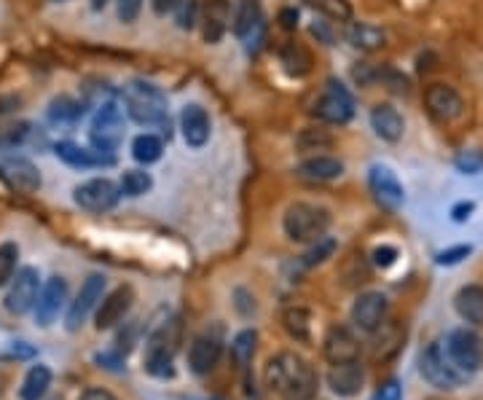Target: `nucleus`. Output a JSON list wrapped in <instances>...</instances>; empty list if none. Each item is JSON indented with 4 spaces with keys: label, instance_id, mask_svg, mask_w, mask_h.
I'll list each match as a JSON object with an SVG mask.
<instances>
[{
    "label": "nucleus",
    "instance_id": "nucleus-48",
    "mask_svg": "<svg viewBox=\"0 0 483 400\" xmlns=\"http://www.w3.org/2000/svg\"><path fill=\"white\" fill-rule=\"evenodd\" d=\"M279 22H282L285 30H296V24H298V11H296V8H282V11H279Z\"/></svg>",
    "mask_w": 483,
    "mask_h": 400
},
{
    "label": "nucleus",
    "instance_id": "nucleus-44",
    "mask_svg": "<svg viewBox=\"0 0 483 400\" xmlns=\"http://www.w3.org/2000/svg\"><path fill=\"white\" fill-rule=\"evenodd\" d=\"M298 146H301V151H320L322 146H330V135H325V129H309V132H304L301 135V140H298Z\"/></svg>",
    "mask_w": 483,
    "mask_h": 400
},
{
    "label": "nucleus",
    "instance_id": "nucleus-11",
    "mask_svg": "<svg viewBox=\"0 0 483 400\" xmlns=\"http://www.w3.org/2000/svg\"><path fill=\"white\" fill-rule=\"evenodd\" d=\"M105 299V277L102 274H89L86 282L80 285L76 301H71L68 315H65V325L68 330H80V325L89 320L91 312H97L99 301Z\"/></svg>",
    "mask_w": 483,
    "mask_h": 400
},
{
    "label": "nucleus",
    "instance_id": "nucleus-20",
    "mask_svg": "<svg viewBox=\"0 0 483 400\" xmlns=\"http://www.w3.org/2000/svg\"><path fill=\"white\" fill-rule=\"evenodd\" d=\"M232 30L240 38L242 43H255L260 38L263 30V8L260 0H237L234 8V19H232Z\"/></svg>",
    "mask_w": 483,
    "mask_h": 400
},
{
    "label": "nucleus",
    "instance_id": "nucleus-26",
    "mask_svg": "<svg viewBox=\"0 0 483 400\" xmlns=\"http://www.w3.org/2000/svg\"><path fill=\"white\" fill-rule=\"evenodd\" d=\"M298 175L309 180H333L344 175V161L336 157H312L298 164Z\"/></svg>",
    "mask_w": 483,
    "mask_h": 400
},
{
    "label": "nucleus",
    "instance_id": "nucleus-22",
    "mask_svg": "<svg viewBox=\"0 0 483 400\" xmlns=\"http://www.w3.org/2000/svg\"><path fill=\"white\" fill-rule=\"evenodd\" d=\"M365 385V371L360 368L357 360L352 363H338L327 371V387L338 395V398H355Z\"/></svg>",
    "mask_w": 483,
    "mask_h": 400
},
{
    "label": "nucleus",
    "instance_id": "nucleus-32",
    "mask_svg": "<svg viewBox=\"0 0 483 400\" xmlns=\"http://www.w3.org/2000/svg\"><path fill=\"white\" fill-rule=\"evenodd\" d=\"M5 169H8L11 180L16 183V188L35 191V188L41 186V177H38V172H35V167H33L30 161H24V159L8 161V164H5Z\"/></svg>",
    "mask_w": 483,
    "mask_h": 400
},
{
    "label": "nucleus",
    "instance_id": "nucleus-36",
    "mask_svg": "<svg viewBox=\"0 0 483 400\" xmlns=\"http://www.w3.org/2000/svg\"><path fill=\"white\" fill-rule=\"evenodd\" d=\"M312 8H317L322 16L330 22H349L352 19V5L349 0H309Z\"/></svg>",
    "mask_w": 483,
    "mask_h": 400
},
{
    "label": "nucleus",
    "instance_id": "nucleus-51",
    "mask_svg": "<svg viewBox=\"0 0 483 400\" xmlns=\"http://www.w3.org/2000/svg\"><path fill=\"white\" fill-rule=\"evenodd\" d=\"M105 5H108V0H91V8H94V11H102Z\"/></svg>",
    "mask_w": 483,
    "mask_h": 400
},
{
    "label": "nucleus",
    "instance_id": "nucleus-43",
    "mask_svg": "<svg viewBox=\"0 0 483 400\" xmlns=\"http://www.w3.org/2000/svg\"><path fill=\"white\" fill-rule=\"evenodd\" d=\"M116 11L124 24H132L143 11V0H116Z\"/></svg>",
    "mask_w": 483,
    "mask_h": 400
},
{
    "label": "nucleus",
    "instance_id": "nucleus-6",
    "mask_svg": "<svg viewBox=\"0 0 483 400\" xmlns=\"http://www.w3.org/2000/svg\"><path fill=\"white\" fill-rule=\"evenodd\" d=\"M443 347H446L451 363H454L465 376H473L476 371H481L483 341L473 333V330H468V328H457V330H451Z\"/></svg>",
    "mask_w": 483,
    "mask_h": 400
},
{
    "label": "nucleus",
    "instance_id": "nucleus-13",
    "mask_svg": "<svg viewBox=\"0 0 483 400\" xmlns=\"http://www.w3.org/2000/svg\"><path fill=\"white\" fill-rule=\"evenodd\" d=\"M424 105H427V113L440 124H451L454 119L462 116V108H465L457 89H451L446 83H432L424 91Z\"/></svg>",
    "mask_w": 483,
    "mask_h": 400
},
{
    "label": "nucleus",
    "instance_id": "nucleus-3",
    "mask_svg": "<svg viewBox=\"0 0 483 400\" xmlns=\"http://www.w3.org/2000/svg\"><path fill=\"white\" fill-rule=\"evenodd\" d=\"M282 229L293 242H312L327 237L330 229V213L322 205H312V202H296L288 207L285 218H282Z\"/></svg>",
    "mask_w": 483,
    "mask_h": 400
},
{
    "label": "nucleus",
    "instance_id": "nucleus-27",
    "mask_svg": "<svg viewBox=\"0 0 483 400\" xmlns=\"http://www.w3.org/2000/svg\"><path fill=\"white\" fill-rule=\"evenodd\" d=\"M52 387V368L49 366H33L19 387V398L22 400H43Z\"/></svg>",
    "mask_w": 483,
    "mask_h": 400
},
{
    "label": "nucleus",
    "instance_id": "nucleus-38",
    "mask_svg": "<svg viewBox=\"0 0 483 400\" xmlns=\"http://www.w3.org/2000/svg\"><path fill=\"white\" fill-rule=\"evenodd\" d=\"M52 121H76L79 116H83V105L80 102H73L71 97H60L52 102V110H49Z\"/></svg>",
    "mask_w": 483,
    "mask_h": 400
},
{
    "label": "nucleus",
    "instance_id": "nucleus-49",
    "mask_svg": "<svg viewBox=\"0 0 483 400\" xmlns=\"http://www.w3.org/2000/svg\"><path fill=\"white\" fill-rule=\"evenodd\" d=\"M80 400H116V395L108 393V390H102V387H89V390L80 395Z\"/></svg>",
    "mask_w": 483,
    "mask_h": 400
},
{
    "label": "nucleus",
    "instance_id": "nucleus-34",
    "mask_svg": "<svg viewBox=\"0 0 483 400\" xmlns=\"http://www.w3.org/2000/svg\"><path fill=\"white\" fill-rule=\"evenodd\" d=\"M255 341H258V333H255V330H242L240 336L234 338V344H232V357H234V363H237L240 371H244V368L250 366V360H252V355H255Z\"/></svg>",
    "mask_w": 483,
    "mask_h": 400
},
{
    "label": "nucleus",
    "instance_id": "nucleus-29",
    "mask_svg": "<svg viewBox=\"0 0 483 400\" xmlns=\"http://www.w3.org/2000/svg\"><path fill=\"white\" fill-rule=\"evenodd\" d=\"M161 154H164V140L159 135H137L132 140V157H135V161L146 164V167L156 164L161 159Z\"/></svg>",
    "mask_w": 483,
    "mask_h": 400
},
{
    "label": "nucleus",
    "instance_id": "nucleus-25",
    "mask_svg": "<svg viewBox=\"0 0 483 400\" xmlns=\"http://www.w3.org/2000/svg\"><path fill=\"white\" fill-rule=\"evenodd\" d=\"M457 315L470 325H483V288L481 285H465L454 296Z\"/></svg>",
    "mask_w": 483,
    "mask_h": 400
},
{
    "label": "nucleus",
    "instance_id": "nucleus-19",
    "mask_svg": "<svg viewBox=\"0 0 483 400\" xmlns=\"http://www.w3.org/2000/svg\"><path fill=\"white\" fill-rule=\"evenodd\" d=\"M384 318H387V296L379 293V290L363 293L352 307V322L365 333L379 330V325L384 322Z\"/></svg>",
    "mask_w": 483,
    "mask_h": 400
},
{
    "label": "nucleus",
    "instance_id": "nucleus-10",
    "mask_svg": "<svg viewBox=\"0 0 483 400\" xmlns=\"http://www.w3.org/2000/svg\"><path fill=\"white\" fill-rule=\"evenodd\" d=\"M38 296H41V274L35 266H24L11 280V288L5 293V310L11 315H27L30 310H35Z\"/></svg>",
    "mask_w": 483,
    "mask_h": 400
},
{
    "label": "nucleus",
    "instance_id": "nucleus-7",
    "mask_svg": "<svg viewBox=\"0 0 483 400\" xmlns=\"http://www.w3.org/2000/svg\"><path fill=\"white\" fill-rule=\"evenodd\" d=\"M124 196L121 186L113 183L110 177H91V180H83L80 186H76L73 191V199L80 210L86 213H108L118 205V199Z\"/></svg>",
    "mask_w": 483,
    "mask_h": 400
},
{
    "label": "nucleus",
    "instance_id": "nucleus-41",
    "mask_svg": "<svg viewBox=\"0 0 483 400\" xmlns=\"http://www.w3.org/2000/svg\"><path fill=\"white\" fill-rule=\"evenodd\" d=\"M454 164H457L459 172H465V175H476V172H481L483 169V154H478V151H465V154L457 157Z\"/></svg>",
    "mask_w": 483,
    "mask_h": 400
},
{
    "label": "nucleus",
    "instance_id": "nucleus-31",
    "mask_svg": "<svg viewBox=\"0 0 483 400\" xmlns=\"http://www.w3.org/2000/svg\"><path fill=\"white\" fill-rule=\"evenodd\" d=\"M118 186H121V191H124V196H143V194H148L151 188H154V177L146 172V169H127L124 175H121V180H118Z\"/></svg>",
    "mask_w": 483,
    "mask_h": 400
},
{
    "label": "nucleus",
    "instance_id": "nucleus-2",
    "mask_svg": "<svg viewBox=\"0 0 483 400\" xmlns=\"http://www.w3.org/2000/svg\"><path fill=\"white\" fill-rule=\"evenodd\" d=\"M124 110L132 121L143 127H164L169 124V105L159 86L148 81H129L121 91Z\"/></svg>",
    "mask_w": 483,
    "mask_h": 400
},
{
    "label": "nucleus",
    "instance_id": "nucleus-21",
    "mask_svg": "<svg viewBox=\"0 0 483 400\" xmlns=\"http://www.w3.org/2000/svg\"><path fill=\"white\" fill-rule=\"evenodd\" d=\"M322 352H325V357H327L333 366L360 360V344H357V338L352 336V330L344 328V325H333V328L327 330V336H325V341H322Z\"/></svg>",
    "mask_w": 483,
    "mask_h": 400
},
{
    "label": "nucleus",
    "instance_id": "nucleus-24",
    "mask_svg": "<svg viewBox=\"0 0 483 400\" xmlns=\"http://www.w3.org/2000/svg\"><path fill=\"white\" fill-rule=\"evenodd\" d=\"M371 129L376 132V138L387 140V143H398L405 132V121H402L401 110L393 108L390 102H379L371 110Z\"/></svg>",
    "mask_w": 483,
    "mask_h": 400
},
{
    "label": "nucleus",
    "instance_id": "nucleus-8",
    "mask_svg": "<svg viewBox=\"0 0 483 400\" xmlns=\"http://www.w3.org/2000/svg\"><path fill=\"white\" fill-rule=\"evenodd\" d=\"M315 116L325 124H346L355 116V97L349 89L338 81H327L322 89L320 100L315 102Z\"/></svg>",
    "mask_w": 483,
    "mask_h": 400
},
{
    "label": "nucleus",
    "instance_id": "nucleus-28",
    "mask_svg": "<svg viewBox=\"0 0 483 400\" xmlns=\"http://www.w3.org/2000/svg\"><path fill=\"white\" fill-rule=\"evenodd\" d=\"M279 60H282V65H285V71H288L290 76H307V73L312 71V54H309L307 46H301V43L288 41V43L279 49Z\"/></svg>",
    "mask_w": 483,
    "mask_h": 400
},
{
    "label": "nucleus",
    "instance_id": "nucleus-1",
    "mask_svg": "<svg viewBox=\"0 0 483 400\" xmlns=\"http://www.w3.org/2000/svg\"><path fill=\"white\" fill-rule=\"evenodd\" d=\"M266 387L279 400H315L320 379L312 363L296 352H277L266 363Z\"/></svg>",
    "mask_w": 483,
    "mask_h": 400
},
{
    "label": "nucleus",
    "instance_id": "nucleus-39",
    "mask_svg": "<svg viewBox=\"0 0 483 400\" xmlns=\"http://www.w3.org/2000/svg\"><path fill=\"white\" fill-rule=\"evenodd\" d=\"M333 252H336V240L322 237V240L312 242V247L304 252V266H317L322 261H327Z\"/></svg>",
    "mask_w": 483,
    "mask_h": 400
},
{
    "label": "nucleus",
    "instance_id": "nucleus-23",
    "mask_svg": "<svg viewBox=\"0 0 483 400\" xmlns=\"http://www.w3.org/2000/svg\"><path fill=\"white\" fill-rule=\"evenodd\" d=\"M54 154L57 159L65 161L68 167H76V169H94V167H110L116 157H108L97 148H83L79 143H71V140H62L54 146Z\"/></svg>",
    "mask_w": 483,
    "mask_h": 400
},
{
    "label": "nucleus",
    "instance_id": "nucleus-15",
    "mask_svg": "<svg viewBox=\"0 0 483 400\" xmlns=\"http://www.w3.org/2000/svg\"><path fill=\"white\" fill-rule=\"evenodd\" d=\"M132 301H135V290L129 285H118L116 290H110L97 307V315H94L97 330H108V328L118 325L132 310Z\"/></svg>",
    "mask_w": 483,
    "mask_h": 400
},
{
    "label": "nucleus",
    "instance_id": "nucleus-52",
    "mask_svg": "<svg viewBox=\"0 0 483 400\" xmlns=\"http://www.w3.org/2000/svg\"><path fill=\"white\" fill-rule=\"evenodd\" d=\"M54 3H65V0H54Z\"/></svg>",
    "mask_w": 483,
    "mask_h": 400
},
{
    "label": "nucleus",
    "instance_id": "nucleus-50",
    "mask_svg": "<svg viewBox=\"0 0 483 400\" xmlns=\"http://www.w3.org/2000/svg\"><path fill=\"white\" fill-rule=\"evenodd\" d=\"M154 3V11L164 16V14H169V11H177V5L183 3V0H151Z\"/></svg>",
    "mask_w": 483,
    "mask_h": 400
},
{
    "label": "nucleus",
    "instance_id": "nucleus-46",
    "mask_svg": "<svg viewBox=\"0 0 483 400\" xmlns=\"http://www.w3.org/2000/svg\"><path fill=\"white\" fill-rule=\"evenodd\" d=\"M374 400H402V387L398 379H390L387 385L379 387V393L374 395Z\"/></svg>",
    "mask_w": 483,
    "mask_h": 400
},
{
    "label": "nucleus",
    "instance_id": "nucleus-30",
    "mask_svg": "<svg viewBox=\"0 0 483 400\" xmlns=\"http://www.w3.org/2000/svg\"><path fill=\"white\" fill-rule=\"evenodd\" d=\"M346 38H349L352 46H357L363 52H374V49L384 46V33L379 27H371V24H352Z\"/></svg>",
    "mask_w": 483,
    "mask_h": 400
},
{
    "label": "nucleus",
    "instance_id": "nucleus-9",
    "mask_svg": "<svg viewBox=\"0 0 483 400\" xmlns=\"http://www.w3.org/2000/svg\"><path fill=\"white\" fill-rule=\"evenodd\" d=\"M175 344H177V330L172 333L169 325L151 333L146 344V371L156 379H169L175 376Z\"/></svg>",
    "mask_w": 483,
    "mask_h": 400
},
{
    "label": "nucleus",
    "instance_id": "nucleus-17",
    "mask_svg": "<svg viewBox=\"0 0 483 400\" xmlns=\"http://www.w3.org/2000/svg\"><path fill=\"white\" fill-rule=\"evenodd\" d=\"M68 304V282L62 277H52L43 288H41V296H38V304H35V320L41 328H49L52 322L60 318V312L65 310Z\"/></svg>",
    "mask_w": 483,
    "mask_h": 400
},
{
    "label": "nucleus",
    "instance_id": "nucleus-5",
    "mask_svg": "<svg viewBox=\"0 0 483 400\" xmlns=\"http://www.w3.org/2000/svg\"><path fill=\"white\" fill-rule=\"evenodd\" d=\"M419 368H421V376L435 387V390H459L468 376L451 363L446 347L440 341L430 344L424 352H421V360H419Z\"/></svg>",
    "mask_w": 483,
    "mask_h": 400
},
{
    "label": "nucleus",
    "instance_id": "nucleus-12",
    "mask_svg": "<svg viewBox=\"0 0 483 400\" xmlns=\"http://www.w3.org/2000/svg\"><path fill=\"white\" fill-rule=\"evenodd\" d=\"M368 188L374 194V199L384 207V210H401L402 202H405V191H402V183L398 180V175L384 167V164H374L371 172H368Z\"/></svg>",
    "mask_w": 483,
    "mask_h": 400
},
{
    "label": "nucleus",
    "instance_id": "nucleus-14",
    "mask_svg": "<svg viewBox=\"0 0 483 400\" xmlns=\"http://www.w3.org/2000/svg\"><path fill=\"white\" fill-rule=\"evenodd\" d=\"M232 3L229 0H204L199 11V24H202V38L204 43H221V38L232 27Z\"/></svg>",
    "mask_w": 483,
    "mask_h": 400
},
{
    "label": "nucleus",
    "instance_id": "nucleus-18",
    "mask_svg": "<svg viewBox=\"0 0 483 400\" xmlns=\"http://www.w3.org/2000/svg\"><path fill=\"white\" fill-rule=\"evenodd\" d=\"M180 129H183V140L191 148H204L210 143L213 135V121L207 116V110L196 102L185 105L180 113Z\"/></svg>",
    "mask_w": 483,
    "mask_h": 400
},
{
    "label": "nucleus",
    "instance_id": "nucleus-47",
    "mask_svg": "<svg viewBox=\"0 0 483 400\" xmlns=\"http://www.w3.org/2000/svg\"><path fill=\"white\" fill-rule=\"evenodd\" d=\"M473 210H476L473 202H459V205L451 207V218H454L457 224H462V221H468V218L473 215Z\"/></svg>",
    "mask_w": 483,
    "mask_h": 400
},
{
    "label": "nucleus",
    "instance_id": "nucleus-37",
    "mask_svg": "<svg viewBox=\"0 0 483 400\" xmlns=\"http://www.w3.org/2000/svg\"><path fill=\"white\" fill-rule=\"evenodd\" d=\"M16 261H19V247L14 242H3L0 244V288L16 277Z\"/></svg>",
    "mask_w": 483,
    "mask_h": 400
},
{
    "label": "nucleus",
    "instance_id": "nucleus-33",
    "mask_svg": "<svg viewBox=\"0 0 483 400\" xmlns=\"http://www.w3.org/2000/svg\"><path fill=\"white\" fill-rule=\"evenodd\" d=\"M282 322H285V330H288L296 341H309L312 322H309V312H307V310L290 307V310L282 315Z\"/></svg>",
    "mask_w": 483,
    "mask_h": 400
},
{
    "label": "nucleus",
    "instance_id": "nucleus-42",
    "mask_svg": "<svg viewBox=\"0 0 483 400\" xmlns=\"http://www.w3.org/2000/svg\"><path fill=\"white\" fill-rule=\"evenodd\" d=\"M473 252V247L470 244H457V247H449V250H443V252H438V263L440 266H454V263H459L462 258H468Z\"/></svg>",
    "mask_w": 483,
    "mask_h": 400
},
{
    "label": "nucleus",
    "instance_id": "nucleus-40",
    "mask_svg": "<svg viewBox=\"0 0 483 400\" xmlns=\"http://www.w3.org/2000/svg\"><path fill=\"white\" fill-rule=\"evenodd\" d=\"M199 11H202V5H199L196 0H183V3L177 5V24H180L183 30L194 27V24L199 22Z\"/></svg>",
    "mask_w": 483,
    "mask_h": 400
},
{
    "label": "nucleus",
    "instance_id": "nucleus-16",
    "mask_svg": "<svg viewBox=\"0 0 483 400\" xmlns=\"http://www.w3.org/2000/svg\"><path fill=\"white\" fill-rule=\"evenodd\" d=\"M223 355V341L218 333H202L191 341L188 349V366L196 376H207Z\"/></svg>",
    "mask_w": 483,
    "mask_h": 400
},
{
    "label": "nucleus",
    "instance_id": "nucleus-45",
    "mask_svg": "<svg viewBox=\"0 0 483 400\" xmlns=\"http://www.w3.org/2000/svg\"><path fill=\"white\" fill-rule=\"evenodd\" d=\"M374 263L376 266H382V269H390L395 261H398V247H393V244H382V247H376L374 250Z\"/></svg>",
    "mask_w": 483,
    "mask_h": 400
},
{
    "label": "nucleus",
    "instance_id": "nucleus-35",
    "mask_svg": "<svg viewBox=\"0 0 483 400\" xmlns=\"http://www.w3.org/2000/svg\"><path fill=\"white\" fill-rule=\"evenodd\" d=\"M27 135H30V124H24V121H5V124H0V151L22 146L27 140Z\"/></svg>",
    "mask_w": 483,
    "mask_h": 400
},
{
    "label": "nucleus",
    "instance_id": "nucleus-4",
    "mask_svg": "<svg viewBox=\"0 0 483 400\" xmlns=\"http://www.w3.org/2000/svg\"><path fill=\"white\" fill-rule=\"evenodd\" d=\"M124 132H127V121H124V108L113 100L102 102L91 119V127H89V143L91 148L108 154V157H116L118 146L124 143Z\"/></svg>",
    "mask_w": 483,
    "mask_h": 400
}]
</instances>
